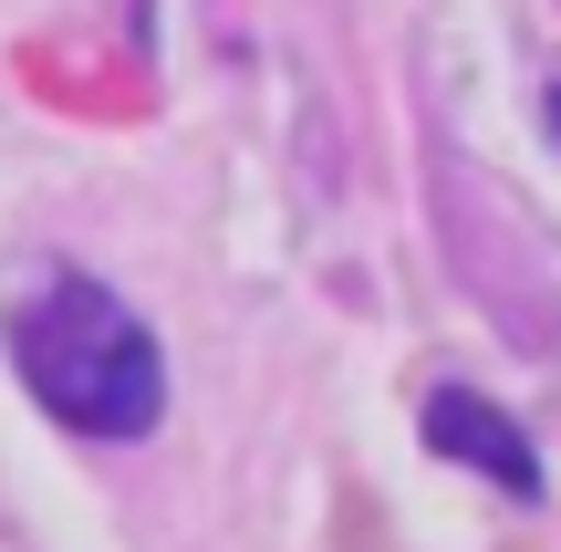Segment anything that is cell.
Returning <instances> with one entry per match:
<instances>
[{"label":"cell","mask_w":561,"mask_h":552,"mask_svg":"<svg viewBox=\"0 0 561 552\" xmlns=\"http://www.w3.org/2000/svg\"><path fill=\"white\" fill-rule=\"evenodd\" d=\"M0 345H11L21 386L53 428L104 438V449H136L167 417V345L146 334V313L115 282H94L62 250H32L0 282Z\"/></svg>","instance_id":"1"},{"label":"cell","mask_w":561,"mask_h":552,"mask_svg":"<svg viewBox=\"0 0 561 552\" xmlns=\"http://www.w3.org/2000/svg\"><path fill=\"white\" fill-rule=\"evenodd\" d=\"M416 428H426V449L437 459H458V470H479L489 491H510V500H541V449L520 438V417H500L479 386H437L416 407Z\"/></svg>","instance_id":"2"},{"label":"cell","mask_w":561,"mask_h":552,"mask_svg":"<svg viewBox=\"0 0 561 552\" xmlns=\"http://www.w3.org/2000/svg\"><path fill=\"white\" fill-rule=\"evenodd\" d=\"M541 125H551V146H561V83H551V94H541Z\"/></svg>","instance_id":"3"}]
</instances>
